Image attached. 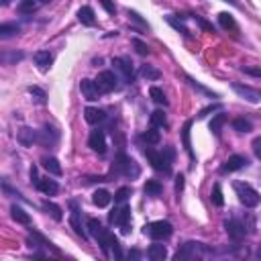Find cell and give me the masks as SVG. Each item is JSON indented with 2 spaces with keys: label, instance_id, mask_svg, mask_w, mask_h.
Segmentation results:
<instances>
[{
  "label": "cell",
  "instance_id": "cell-1",
  "mask_svg": "<svg viewBox=\"0 0 261 261\" xmlns=\"http://www.w3.org/2000/svg\"><path fill=\"white\" fill-rule=\"evenodd\" d=\"M110 174L115 176H124V178H137L141 174V169L137 165V161L133 160V157H129L124 151H119L115 155V160H112V167H110Z\"/></svg>",
  "mask_w": 261,
  "mask_h": 261
},
{
  "label": "cell",
  "instance_id": "cell-2",
  "mask_svg": "<svg viewBox=\"0 0 261 261\" xmlns=\"http://www.w3.org/2000/svg\"><path fill=\"white\" fill-rule=\"evenodd\" d=\"M235 192H237L239 202L243 204L245 208L259 206V192L251 184H247V181H235Z\"/></svg>",
  "mask_w": 261,
  "mask_h": 261
},
{
  "label": "cell",
  "instance_id": "cell-3",
  "mask_svg": "<svg viewBox=\"0 0 261 261\" xmlns=\"http://www.w3.org/2000/svg\"><path fill=\"white\" fill-rule=\"evenodd\" d=\"M143 233L149 235L153 241H165V239L172 237L174 226H172V222H169V221H155L151 224H147L143 229Z\"/></svg>",
  "mask_w": 261,
  "mask_h": 261
},
{
  "label": "cell",
  "instance_id": "cell-4",
  "mask_svg": "<svg viewBox=\"0 0 261 261\" xmlns=\"http://www.w3.org/2000/svg\"><path fill=\"white\" fill-rule=\"evenodd\" d=\"M145 157H147V161L151 163V167L157 169V172H163L165 176L172 174V161L165 160V155L161 151H155V149H151V147H147Z\"/></svg>",
  "mask_w": 261,
  "mask_h": 261
},
{
  "label": "cell",
  "instance_id": "cell-5",
  "mask_svg": "<svg viewBox=\"0 0 261 261\" xmlns=\"http://www.w3.org/2000/svg\"><path fill=\"white\" fill-rule=\"evenodd\" d=\"M129 221H131V206H127V204H122L120 208H115L108 214V222L120 226L122 233H129Z\"/></svg>",
  "mask_w": 261,
  "mask_h": 261
},
{
  "label": "cell",
  "instance_id": "cell-6",
  "mask_svg": "<svg viewBox=\"0 0 261 261\" xmlns=\"http://www.w3.org/2000/svg\"><path fill=\"white\" fill-rule=\"evenodd\" d=\"M204 251V245L198 243V241H188L184 243L180 249H178V253H176V261H186V259H196L200 257Z\"/></svg>",
  "mask_w": 261,
  "mask_h": 261
},
{
  "label": "cell",
  "instance_id": "cell-7",
  "mask_svg": "<svg viewBox=\"0 0 261 261\" xmlns=\"http://www.w3.org/2000/svg\"><path fill=\"white\" fill-rule=\"evenodd\" d=\"M117 74L115 72H110V70H104V72H100L98 74V78L94 80V84H96V88H98V92L100 94H108V92H112V90L117 88Z\"/></svg>",
  "mask_w": 261,
  "mask_h": 261
},
{
  "label": "cell",
  "instance_id": "cell-8",
  "mask_svg": "<svg viewBox=\"0 0 261 261\" xmlns=\"http://www.w3.org/2000/svg\"><path fill=\"white\" fill-rule=\"evenodd\" d=\"M58 141H60V131L51 127V124H45L43 131H37V143L47 147V149H53Z\"/></svg>",
  "mask_w": 261,
  "mask_h": 261
},
{
  "label": "cell",
  "instance_id": "cell-9",
  "mask_svg": "<svg viewBox=\"0 0 261 261\" xmlns=\"http://www.w3.org/2000/svg\"><path fill=\"white\" fill-rule=\"evenodd\" d=\"M112 65H115V70L122 76V82H124V84H133V82H135L133 61H131L129 58H115V60H112Z\"/></svg>",
  "mask_w": 261,
  "mask_h": 261
},
{
  "label": "cell",
  "instance_id": "cell-10",
  "mask_svg": "<svg viewBox=\"0 0 261 261\" xmlns=\"http://www.w3.org/2000/svg\"><path fill=\"white\" fill-rule=\"evenodd\" d=\"M224 231H226V235H229L235 243H241V241L245 239V235H247L245 224H243L241 221H237V219L224 221Z\"/></svg>",
  "mask_w": 261,
  "mask_h": 261
},
{
  "label": "cell",
  "instance_id": "cell-11",
  "mask_svg": "<svg viewBox=\"0 0 261 261\" xmlns=\"http://www.w3.org/2000/svg\"><path fill=\"white\" fill-rule=\"evenodd\" d=\"M88 147H90L92 151H96V153H100V155H104V153H106V135H104V131L96 129V131L90 133Z\"/></svg>",
  "mask_w": 261,
  "mask_h": 261
},
{
  "label": "cell",
  "instance_id": "cell-12",
  "mask_svg": "<svg viewBox=\"0 0 261 261\" xmlns=\"http://www.w3.org/2000/svg\"><path fill=\"white\" fill-rule=\"evenodd\" d=\"M231 88H233L235 92L239 94L241 98H245L247 102H251V104H259L261 94L257 92L255 88H251V86H245V84H237V82H233V84H231Z\"/></svg>",
  "mask_w": 261,
  "mask_h": 261
},
{
  "label": "cell",
  "instance_id": "cell-13",
  "mask_svg": "<svg viewBox=\"0 0 261 261\" xmlns=\"http://www.w3.org/2000/svg\"><path fill=\"white\" fill-rule=\"evenodd\" d=\"M249 165V160L245 155H231L222 165H221V174H233L237 169H243Z\"/></svg>",
  "mask_w": 261,
  "mask_h": 261
},
{
  "label": "cell",
  "instance_id": "cell-14",
  "mask_svg": "<svg viewBox=\"0 0 261 261\" xmlns=\"http://www.w3.org/2000/svg\"><path fill=\"white\" fill-rule=\"evenodd\" d=\"M70 224H72V229H74V233L78 235V237H82V239L86 241L88 239V235H86V231L82 229V219H80V208L76 206V204L72 202V214H70Z\"/></svg>",
  "mask_w": 261,
  "mask_h": 261
},
{
  "label": "cell",
  "instance_id": "cell-15",
  "mask_svg": "<svg viewBox=\"0 0 261 261\" xmlns=\"http://www.w3.org/2000/svg\"><path fill=\"white\" fill-rule=\"evenodd\" d=\"M25 60V53L15 49H0V65H13Z\"/></svg>",
  "mask_w": 261,
  "mask_h": 261
},
{
  "label": "cell",
  "instance_id": "cell-16",
  "mask_svg": "<svg viewBox=\"0 0 261 261\" xmlns=\"http://www.w3.org/2000/svg\"><path fill=\"white\" fill-rule=\"evenodd\" d=\"M80 90H82L84 98L90 100V102H94V100L100 98V92H98V88H96L94 80H88V78H84V80L80 82Z\"/></svg>",
  "mask_w": 261,
  "mask_h": 261
},
{
  "label": "cell",
  "instance_id": "cell-17",
  "mask_svg": "<svg viewBox=\"0 0 261 261\" xmlns=\"http://www.w3.org/2000/svg\"><path fill=\"white\" fill-rule=\"evenodd\" d=\"M17 139L22 147H33L37 143V131L35 129H31V127H22L17 135Z\"/></svg>",
  "mask_w": 261,
  "mask_h": 261
},
{
  "label": "cell",
  "instance_id": "cell-18",
  "mask_svg": "<svg viewBox=\"0 0 261 261\" xmlns=\"http://www.w3.org/2000/svg\"><path fill=\"white\" fill-rule=\"evenodd\" d=\"M84 119L90 124H98V122H102V120L106 119V112L102 110V108H96V106H88L84 110Z\"/></svg>",
  "mask_w": 261,
  "mask_h": 261
},
{
  "label": "cell",
  "instance_id": "cell-19",
  "mask_svg": "<svg viewBox=\"0 0 261 261\" xmlns=\"http://www.w3.org/2000/svg\"><path fill=\"white\" fill-rule=\"evenodd\" d=\"M39 192H43V194H47V196H55L60 192V184L55 180H39L37 181V186H35Z\"/></svg>",
  "mask_w": 261,
  "mask_h": 261
},
{
  "label": "cell",
  "instance_id": "cell-20",
  "mask_svg": "<svg viewBox=\"0 0 261 261\" xmlns=\"http://www.w3.org/2000/svg\"><path fill=\"white\" fill-rule=\"evenodd\" d=\"M35 63H37V67L41 72H47L49 67H51V63H53V55H51V51H37L35 53Z\"/></svg>",
  "mask_w": 261,
  "mask_h": 261
},
{
  "label": "cell",
  "instance_id": "cell-21",
  "mask_svg": "<svg viewBox=\"0 0 261 261\" xmlns=\"http://www.w3.org/2000/svg\"><path fill=\"white\" fill-rule=\"evenodd\" d=\"M78 20H80L82 25H86V27H94V25H96V15H94V10L90 8V6H82L80 10H78Z\"/></svg>",
  "mask_w": 261,
  "mask_h": 261
},
{
  "label": "cell",
  "instance_id": "cell-22",
  "mask_svg": "<svg viewBox=\"0 0 261 261\" xmlns=\"http://www.w3.org/2000/svg\"><path fill=\"white\" fill-rule=\"evenodd\" d=\"M190 129H192V120H186L184 127H181V143H184V149L188 151L190 160L194 161V149H192V141H190Z\"/></svg>",
  "mask_w": 261,
  "mask_h": 261
},
{
  "label": "cell",
  "instance_id": "cell-23",
  "mask_svg": "<svg viewBox=\"0 0 261 261\" xmlns=\"http://www.w3.org/2000/svg\"><path fill=\"white\" fill-rule=\"evenodd\" d=\"M20 33L17 22H0V39H13Z\"/></svg>",
  "mask_w": 261,
  "mask_h": 261
},
{
  "label": "cell",
  "instance_id": "cell-24",
  "mask_svg": "<svg viewBox=\"0 0 261 261\" xmlns=\"http://www.w3.org/2000/svg\"><path fill=\"white\" fill-rule=\"evenodd\" d=\"M43 169H47V172L51 176H61L63 174V169H61V163L55 160V157H43V161H41Z\"/></svg>",
  "mask_w": 261,
  "mask_h": 261
},
{
  "label": "cell",
  "instance_id": "cell-25",
  "mask_svg": "<svg viewBox=\"0 0 261 261\" xmlns=\"http://www.w3.org/2000/svg\"><path fill=\"white\" fill-rule=\"evenodd\" d=\"M147 255H149L151 261H163L167 257V249H165V245L153 243L149 249H147Z\"/></svg>",
  "mask_w": 261,
  "mask_h": 261
},
{
  "label": "cell",
  "instance_id": "cell-26",
  "mask_svg": "<svg viewBox=\"0 0 261 261\" xmlns=\"http://www.w3.org/2000/svg\"><path fill=\"white\" fill-rule=\"evenodd\" d=\"M10 217H13V221H17L19 224H25V226H29L31 224V217H29V212H25L20 206H10Z\"/></svg>",
  "mask_w": 261,
  "mask_h": 261
},
{
  "label": "cell",
  "instance_id": "cell-27",
  "mask_svg": "<svg viewBox=\"0 0 261 261\" xmlns=\"http://www.w3.org/2000/svg\"><path fill=\"white\" fill-rule=\"evenodd\" d=\"M110 200H112V196L108 194L106 190H96L94 194H92V202L96 204L98 208H106L108 204H110Z\"/></svg>",
  "mask_w": 261,
  "mask_h": 261
},
{
  "label": "cell",
  "instance_id": "cell-28",
  "mask_svg": "<svg viewBox=\"0 0 261 261\" xmlns=\"http://www.w3.org/2000/svg\"><path fill=\"white\" fill-rule=\"evenodd\" d=\"M226 122V115L224 112H219V115H214L212 120H210V131L214 137H221V131H222V124Z\"/></svg>",
  "mask_w": 261,
  "mask_h": 261
},
{
  "label": "cell",
  "instance_id": "cell-29",
  "mask_svg": "<svg viewBox=\"0 0 261 261\" xmlns=\"http://www.w3.org/2000/svg\"><path fill=\"white\" fill-rule=\"evenodd\" d=\"M161 190H163V186L160 184L157 180H147V184L143 186V192L149 198H155V196H160L161 194Z\"/></svg>",
  "mask_w": 261,
  "mask_h": 261
},
{
  "label": "cell",
  "instance_id": "cell-30",
  "mask_svg": "<svg viewBox=\"0 0 261 261\" xmlns=\"http://www.w3.org/2000/svg\"><path fill=\"white\" fill-rule=\"evenodd\" d=\"M149 120H151V127H155V129H165L167 127V117H165L163 110H153Z\"/></svg>",
  "mask_w": 261,
  "mask_h": 261
},
{
  "label": "cell",
  "instance_id": "cell-31",
  "mask_svg": "<svg viewBox=\"0 0 261 261\" xmlns=\"http://www.w3.org/2000/svg\"><path fill=\"white\" fill-rule=\"evenodd\" d=\"M186 80H188V84H190L192 88H194V90H198L200 94L208 96V98H212V100H214V98H219V94H217V92H212V90H208L206 86H202V84H200V82H196V80H194V78H192V76H186Z\"/></svg>",
  "mask_w": 261,
  "mask_h": 261
},
{
  "label": "cell",
  "instance_id": "cell-32",
  "mask_svg": "<svg viewBox=\"0 0 261 261\" xmlns=\"http://www.w3.org/2000/svg\"><path fill=\"white\" fill-rule=\"evenodd\" d=\"M141 76L145 78V80H149V82H155V80H160L161 78V72L157 70V67H153V65H141Z\"/></svg>",
  "mask_w": 261,
  "mask_h": 261
},
{
  "label": "cell",
  "instance_id": "cell-33",
  "mask_svg": "<svg viewBox=\"0 0 261 261\" xmlns=\"http://www.w3.org/2000/svg\"><path fill=\"white\" fill-rule=\"evenodd\" d=\"M149 96H151V100L155 102V104H160V106H167L169 104L167 98H165V92H163L161 88H157V86H153L149 90Z\"/></svg>",
  "mask_w": 261,
  "mask_h": 261
},
{
  "label": "cell",
  "instance_id": "cell-34",
  "mask_svg": "<svg viewBox=\"0 0 261 261\" xmlns=\"http://www.w3.org/2000/svg\"><path fill=\"white\" fill-rule=\"evenodd\" d=\"M141 139L147 143V145H157L161 141V135H160V131H157L155 127H151L149 131H145L143 135H141Z\"/></svg>",
  "mask_w": 261,
  "mask_h": 261
},
{
  "label": "cell",
  "instance_id": "cell-35",
  "mask_svg": "<svg viewBox=\"0 0 261 261\" xmlns=\"http://www.w3.org/2000/svg\"><path fill=\"white\" fill-rule=\"evenodd\" d=\"M219 22H221V27L222 29H226V31H239V27H237V22H235V19H233V15H229V13H221L219 15Z\"/></svg>",
  "mask_w": 261,
  "mask_h": 261
},
{
  "label": "cell",
  "instance_id": "cell-36",
  "mask_svg": "<svg viewBox=\"0 0 261 261\" xmlns=\"http://www.w3.org/2000/svg\"><path fill=\"white\" fill-rule=\"evenodd\" d=\"M233 129L237 131V133H251L253 131V124H251V120H247V119H235L233 120Z\"/></svg>",
  "mask_w": 261,
  "mask_h": 261
},
{
  "label": "cell",
  "instance_id": "cell-37",
  "mask_svg": "<svg viewBox=\"0 0 261 261\" xmlns=\"http://www.w3.org/2000/svg\"><path fill=\"white\" fill-rule=\"evenodd\" d=\"M43 210H47V214H51V217H53L55 221H58V222L63 219V212H61V208L58 206V204L49 202V200H47V202H43Z\"/></svg>",
  "mask_w": 261,
  "mask_h": 261
},
{
  "label": "cell",
  "instance_id": "cell-38",
  "mask_svg": "<svg viewBox=\"0 0 261 261\" xmlns=\"http://www.w3.org/2000/svg\"><path fill=\"white\" fill-rule=\"evenodd\" d=\"M165 19H167V22H169V25H172L176 31H180V33H181V35H184V37L192 39V33L186 29V25H184V22H181V20H178L176 17H165Z\"/></svg>",
  "mask_w": 261,
  "mask_h": 261
},
{
  "label": "cell",
  "instance_id": "cell-39",
  "mask_svg": "<svg viewBox=\"0 0 261 261\" xmlns=\"http://www.w3.org/2000/svg\"><path fill=\"white\" fill-rule=\"evenodd\" d=\"M27 92H29L33 98H35L39 104H45V102H47V94H45V90H41L39 86H29Z\"/></svg>",
  "mask_w": 261,
  "mask_h": 261
},
{
  "label": "cell",
  "instance_id": "cell-40",
  "mask_svg": "<svg viewBox=\"0 0 261 261\" xmlns=\"http://www.w3.org/2000/svg\"><path fill=\"white\" fill-rule=\"evenodd\" d=\"M210 200H212V204H214V206H222V204H224L221 184H214V188H212V194H210Z\"/></svg>",
  "mask_w": 261,
  "mask_h": 261
},
{
  "label": "cell",
  "instance_id": "cell-41",
  "mask_svg": "<svg viewBox=\"0 0 261 261\" xmlns=\"http://www.w3.org/2000/svg\"><path fill=\"white\" fill-rule=\"evenodd\" d=\"M37 8L35 0H22V2L19 4V13L20 15H33V10Z\"/></svg>",
  "mask_w": 261,
  "mask_h": 261
},
{
  "label": "cell",
  "instance_id": "cell-42",
  "mask_svg": "<svg viewBox=\"0 0 261 261\" xmlns=\"http://www.w3.org/2000/svg\"><path fill=\"white\" fill-rule=\"evenodd\" d=\"M131 43H133L135 51H137L139 55H149V45H147V43H143L141 39H137V37H135Z\"/></svg>",
  "mask_w": 261,
  "mask_h": 261
},
{
  "label": "cell",
  "instance_id": "cell-43",
  "mask_svg": "<svg viewBox=\"0 0 261 261\" xmlns=\"http://www.w3.org/2000/svg\"><path fill=\"white\" fill-rule=\"evenodd\" d=\"M131 196V188L129 186H122L117 194H115V202H119V204H124L127 202V198Z\"/></svg>",
  "mask_w": 261,
  "mask_h": 261
},
{
  "label": "cell",
  "instance_id": "cell-44",
  "mask_svg": "<svg viewBox=\"0 0 261 261\" xmlns=\"http://www.w3.org/2000/svg\"><path fill=\"white\" fill-rule=\"evenodd\" d=\"M129 17H131V20H133L137 27H141L143 31H149V25H147V22L141 19V15H139V13H135V10H129Z\"/></svg>",
  "mask_w": 261,
  "mask_h": 261
},
{
  "label": "cell",
  "instance_id": "cell-45",
  "mask_svg": "<svg viewBox=\"0 0 261 261\" xmlns=\"http://www.w3.org/2000/svg\"><path fill=\"white\" fill-rule=\"evenodd\" d=\"M88 231H90V235H92V237H96V235L102 231L100 221H98V219H88Z\"/></svg>",
  "mask_w": 261,
  "mask_h": 261
},
{
  "label": "cell",
  "instance_id": "cell-46",
  "mask_svg": "<svg viewBox=\"0 0 261 261\" xmlns=\"http://www.w3.org/2000/svg\"><path fill=\"white\" fill-rule=\"evenodd\" d=\"M110 251H112V255H115L117 259H120V257H122V251H120V241L117 239V237H112V241H110Z\"/></svg>",
  "mask_w": 261,
  "mask_h": 261
},
{
  "label": "cell",
  "instance_id": "cell-47",
  "mask_svg": "<svg viewBox=\"0 0 261 261\" xmlns=\"http://www.w3.org/2000/svg\"><path fill=\"white\" fill-rule=\"evenodd\" d=\"M98 2L102 4V8H104L108 15H115V13H117V6H115V2H112V0H98Z\"/></svg>",
  "mask_w": 261,
  "mask_h": 261
},
{
  "label": "cell",
  "instance_id": "cell-48",
  "mask_svg": "<svg viewBox=\"0 0 261 261\" xmlns=\"http://www.w3.org/2000/svg\"><path fill=\"white\" fill-rule=\"evenodd\" d=\"M194 20L198 22V25H200V27H202L204 31H210V33H214V27L210 25V22H208V20H204L202 17H198V15H196V17H194Z\"/></svg>",
  "mask_w": 261,
  "mask_h": 261
},
{
  "label": "cell",
  "instance_id": "cell-49",
  "mask_svg": "<svg viewBox=\"0 0 261 261\" xmlns=\"http://www.w3.org/2000/svg\"><path fill=\"white\" fill-rule=\"evenodd\" d=\"M214 110H221V104H210V106H206V108H202L200 115H198V119H204V117L210 115V112H214Z\"/></svg>",
  "mask_w": 261,
  "mask_h": 261
},
{
  "label": "cell",
  "instance_id": "cell-50",
  "mask_svg": "<svg viewBox=\"0 0 261 261\" xmlns=\"http://www.w3.org/2000/svg\"><path fill=\"white\" fill-rule=\"evenodd\" d=\"M161 153L165 155V160H169V161L174 163V160H176V149H174V147H163Z\"/></svg>",
  "mask_w": 261,
  "mask_h": 261
},
{
  "label": "cell",
  "instance_id": "cell-51",
  "mask_svg": "<svg viewBox=\"0 0 261 261\" xmlns=\"http://www.w3.org/2000/svg\"><path fill=\"white\" fill-rule=\"evenodd\" d=\"M253 153H255L257 160H261V137L253 139Z\"/></svg>",
  "mask_w": 261,
  "mask_h": 261
},
{
  "label": "cell",
  "instance_id": "cell-52",
  "mask_svg": "<svg viewBox=\"0 0 261 261\" xmlns=\"http://www.w3.org/2000/svg\"><path fill=\"white\" fill-rule=\"evenodd\" d=\"M241 70L245 74H249V76H253V78H261V70H259V67H241Z\"/></svg>",
  "mask_w": 261,
  "mask_h": 261
},
{
  "label": "cell",
  "instance_id": "cell-53",
  "mask_svg": "<svg viewBox=\"0 0 261 261\" xmlns=\"http://www.w3.org/2000/svg\"><path fill=\"white\" fill-rule=\"evenodd\" d=\"M37 181H39V176H37V167L33 165V167H31V184H33V186H37Z\"/></svg>",
  "mask_w": 261,
  "mask_h": 261
},
{
  "label": "cell",
  "instance_id": "cell-54",
  "mask_svg": "<svg viewBox=\"0 0 261 261\" xmlns=\"http://www.w3.org/2000/svg\"><path fill=\"white\" fill-rule=\"evenodd\" d=\"M181 190H184V176H178V178H176V192L180 194Z\"/></svg>",
  "mask_w": 261,
  "mask_h": 261
},
{
  "label": "cell",
  "instance_id": "cell-55",
  "mask_svg": "<svg viewBox=\"0 0 261 261\" xmlns=\"http://www.w3.org/2000/svg\"><path fill=\"white\" fill-rule=\"evenodd\" d=\"M129 257H133V259H139V257H141V253L137 251V249H133V251L129 253Z\"/></svg>",
  "mask_w": 261,
  "mask_h": 261
},
{
  "label": "cell",
  "instance_id": "cell-56",
  "mask_svg": "<svg viewBox=\"0 0 261 261\" xmlns=\"http://www.w3.org/2000/svg\"><path fill=\"white\" fill-rule=\"evenodd\" d=\"M39 2H41V4H49V2H51V0H39Z\"/></svg>",
  "mask_w": 261,
  "mask_h": 261
},
{
  "label": "cell",
  "instance_id": "cell-57",
  "mask_svg": "<svg viewBox=\"0 0 261 261\" xmlns=\"http://www.w3.org/2000/svg\"><path fill=\"white\" fill-rule=\"evenodd\" d=\"M222 2H229V4H237V2H235V0H222Z\"/></svg>",
  "mask_w": 261,
  "mask_h": 261
},
{
  "label": "cell",
  "instance_id": "cell-58",
  "mask_svg": "<svg viewBox=\"0 0 261 261\" xmlns=\"http://www.w3.org/2000/svg\"><path fill=\"white\" fill-rule=\"evenodd\" d=\"M0 4H2V6H4V4H8V0H0Z\"/></svg>",
  "mask_w": 261,
  "mask_h": 261
}]
</instances>
